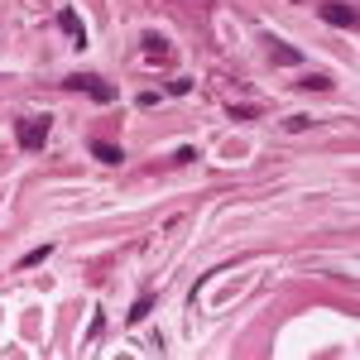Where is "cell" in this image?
Segmentation results:
<instances>
[{
  "mask_svg": "<svg viewBox=\"0 0 360 360\" xmlns=\"http://www.w3.org/2000/svg\"><path fill=\"white\" fill-rule=\"evenodd\" d=\"M68 86H72V91H86V96H91V101H101V106H106V101H115V86H111V82H101V77H91V72H77V77H68Z\"/></svg>",
  "mask_w": 360,
  "mask_h": 360,
  "instance_id": "1",
  "label": "cell"
},
{
  "mask_svg": "<svg viewBox=\"0 0 360 360\" xmlns=\"http://www.w3.org/2000/svg\"><path fill=\"white\" fill-rule=\"evenodd\" d=\"M15 130H20V144H25V149H44V139H49V115H25Z\"/></svg>",
  "mask_w": 360,
  "mask_h": 360,
  "instance_id": "2",
  "label": "cell"
},
{
  "mask_svg": "<svg viewBox=\"0 0 360 360\" xmlns=\"http://www.w3.org/2000/svg\"><path fill=\"white\" fill-rule=\"evenodd\" d=\"M322 20L336 25V29H356V10H351V5H341V0H327V5H322Z\"/></svg>",
  "mask_w": 360,
  "mask_h": 360,
  "instance_id": "3",
  "label": "cell"
},
{
  "mask_svg": "<svg viewBox=\"0 0 360 360\" xmlns=\"http://www.w3.org/2000/svg\"><path fill=\"white\" fill-rule=\"evenodd\" d=\"M58 29H63V34H72V44H77V49L86 44V29H82V20H77V10H58Z\"/></svg>",
  "mask_w": 360,
  "mask_h": 360,
  "instance_id": "4",
  "label": "cell"
},
{
  "mask_svg": "<svg viewBox=\"0 0 360 360\" xmlns=\"http://www.w3.org/2000/svg\"><path fill=\"white\" fill-rule=\"evenodd\" d=\"M91 154H96V159H101V164H125V149H120V144H106V139H91Z\"/></svg>",
  "mask_w": 360,
  "mask_h": 360,
  "instance_id": "5",
  "label": "cell"
},
{
  "mask_svg": "<svg viewBox=\"0 0 360 360\" xmlns=\"http://www.w3.org/2000/svg\"><path fill=\"white\" fill-rule=\"evenodd\" d=\"M269 58H274V63H303V53H298V49H288L283 39H274V34H269Z\"/></svg>",
  "mask_w": 360,
  "mask_h": 360,
  "instance_id": "6",
  "label": "cell"
},
{
  "mask_svg": "<svg viewBox=\"0 0 360 360\" xmlns=\"http://www.w3.org/2000/svg\"><path fill=\"white\" fill-rule=\"evenodd\" d=\"M49 255H53V245H39V250H29L25 259H20V269H39V264H44Z\"/></svg>",
  "mask_w": 360,
  "mask_h": 360,
  "instance_id": "7",
  "label": "cell"
},
{
  "mask_svg": "<svg viewBox=\"0 0 360 360\" xmlns=\"http://www.w3.org/2000/svg\"><path fill=\"white\" fill-rule=\"evenodd\" d=\"M144 53L149 58H168V44L159 39V34H144Z\"/></svg>",
  "mask_w": 360,
  "mask_h": 360,
  "instance_id": "8",
  "label": "cell"
},
{
  "mask_svg": "<svg viewBox=\"0 0 360 360\" xmlns=\"http://www.w3.org/2000/svg\"><path fill=\"white\" fill-rule=\"evenodd\" d=\"M149 307H154V298H139V303L130 307V322H144V317H149Z\"/></svg>",
  "mask_w": 360,
  "mask_h": 360,
  "instance_id": "9",
  "label": "cell"
},
{
  "mask_svg": "<svg viewBox=\"0 0 360 360\" xmlns=\"http://www.w3.org/2000/svg\"><path fill=\"white\" fill-rule=\"evenodd\" d=\"M226 115H231V120H255L259 111H255V106H226Z\"/></svg>",
  "mask_w": 360,
  "mask_h": 360,
  "instance_id": "10",
  "label": "cell"
},
{
  "mask_svg": "<svg viewBox=\"0 0 360 360\" xmlns=\"http://www.w3.org/2000/svg\"><path fill=\"white\" fill-rule=\"evenodd\" d=\"M307 125H312L307 115H288V120H283V130H288V135H298V130H307Z\"/></svg>",
  "mask_w": 360,
  "mask_h": 360,
  "instance_id": "11",
  "label": "cell"
},
{
  "mask_svg": "<svg viewBox=\"0 0 360 360\" xmlns=\"http://www.w3.org/2000/svg\"><path fill=\"white\" fill-rule=\"evenodd\" d=\"M307 91V86H312V91H327V86H332V77H303V82H298Z\"/></svg>",
  "mask_w": 360,
  "mask_h": 360,
  "instance_id": "12",
  "label": "cell"
},
{
  "mask_svg": "<svg viewBox=\"0 0 360 360\" xmlns=\"http://www.w3.org/2000/svg\"><path fill=\"white\" fill-rule=\"evenodd\" d=\"M168 91H173V96H183V91H193V82H188V77H173V82H168Z\"/></svg>",
  "mask_w": 360,
  "mask_h": 360,
  "instance_id": "13",
  "label": "cell"
}]
</instances>
